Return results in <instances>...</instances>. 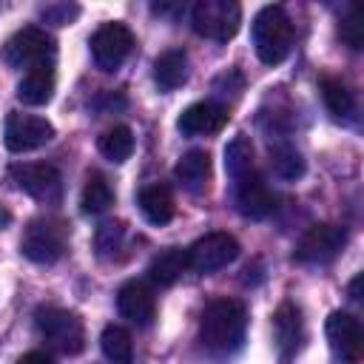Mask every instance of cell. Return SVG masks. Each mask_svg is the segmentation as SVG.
Wrapping results in <instances>:
<instances>
[{"label":"cell","instance_id":"cell-15","mask_svg":"<svg viewBox=\"0 0 364 364\" xmlns=\"http://www.w3.org/2000/svg\"><path fill=\"white\" fill-rule=\"evenodd\" d=\"M117 310L134 321V324H151L154 313H156V299H154V290L145 284V282H125L117 293Z\"/></svg>","mask_w":364,"mask_h":364},{"label":"cell","instance_id":"cell-9","mask_svg":"<svg viewBox=\"0 0 364 364\" xmlns=\"http://www.w3.org/2000/svg\"><path fill=\"white\" fill-rule=\"evenodd\" d=\"M344 242H347L344 228H338V225H313L301 233V239L296 245V259L304 262V264H324V262L338 256Z\"/></svg>","mask_w":364,"mask_h":364},{"label":"cell","instance_id":"cell-2","mask_svg":"<svg viewBox=\"0 0 364 364\" xmlns=\"http://www.w3.org/2000/svg\"><path fill=\"white\" fill-rule=\"evenodd\" d=\"M253 46L264 65H276L290 54L293 46V23L282 6H264L253 17Z\"/></svg>","mask_w":364,"mask_h":364},{"label":"cell","instance_id":"cell-7","mask_svg":"<svg viewBox=\"0 0 364 364\" xmlns=\"http://www.w3.org/2000/svg\"><path fill=\"white\" fill-rule=\"evenodd\" d=\"M236 256H239V242L225 230L205 233L188 247L191 267L199 270V273H216V270L228 267Z\"/></svg>","mask_w":364,"mask_h":364},{"label":"cell","instance_id":"cell-21","mask_svg":"<svg viewBox=\"0 0 364 364\" xmlns=\"http://www.w3.org/2000/svg\"><path fill=\"white\" fill-rule=\"evenodd\" d=\"M139 210L151 225H168L173 219V196L165 185H148L139 191Z\"/></svg>","mask_w":364,"mask_h":364},{"label":"cell","instance_id":"cell-22","mask_svg":"<svg viewBox=\"0 0 364 364\" xmlns=\"http://www.w3.org/2000/svg\"><path fill=\"white\" fill-rule=\"evenodd\" d=\"M225 171L230 173V179L233 182H239V179H245L247 173H253L256 171V159H253V145H250V139L247 136H233L230 142H228V148H225Z\"/></svg>","mask_w":364,"mask_h":364},{"label":"cell","instance_id":"cell-27","mask_svg":"<svg viewBox=\"0 0 364 364\" xmlns=\"http://www.w3.org/2000/svg\"><path fill=\"white\" fill-rule=\"evenodd\" d=\"M270 168L282 179H299L304 173V159L293 145H276L270 148Z\"/></svg>","mask_w":364,"mask_h":364},{"label":"cell","instance_id":"cell-23","mask_svg":"<svg viewBox=\"0 0 364 364\" xmlns=\"http://www.w3.org/2000/svg\"><path fill=\"white\" fill-rule=\"evenodd\" d=\"M100 347L111 364H134V341L125 327L108 324L100 336Z\"/></svg>","mask_w":364,"mask_h":364},{"label":"cell","instance_id":"cell-8","mask_svg":"<svg viewBox=\"0 0 364 364\" xmlns=\"http://www.w3.org/2000/svg\"><path fill=\"white\" fill-rule=\"evenodd\" d=\"M134 48V34L122 23H102L91 34V54L102 71H114L125 63V57Z\"/></svg>","mask_w":364,"mask_h":364},{"label":"cell","instance_id":"cell-33","mask_svg":"<svg viewBox=\"0 0 364 364\" xmlns=\"http://www.w3.org/2000/svg\"><path fill=\"white\" fill-rule=\"evenodd\" d=\"M0 222H9V213L6 210H0Z\"/></svg>","mask_w":364,"mask_h":364},{"label":"cell","instance_id":"cell-10","mask_svg":"<svg viewBox=\"0 0 364 364\" xmlns=\"http://www.w3.org/2000/svg\"><path fill=\"white\" fill-rule=\"evenodd\" d=\"M54 139V125L34 114H9L6 119V148L14 154L34 151Z\"/></svg>","mask_w":364,"mask_h":364},{"label":"cell","instance_id":"cell-11","mask_svg":"<svg viewBox=\"0 0 364 364\" xmlns=\"http://www.w3.org/2000/svg\"><path fill=\"white\" fill-rule=\"evenodd\" d=\"M11 179L17 182V188L40 202H54L60 196L63 188V176L54 165L48 162H26V165H14L11 168Z\"/></svg>","mask_w":364,"mask_h":364},{"label":"cell","instance_id":"cell-28","mask_svg":"<svg viewBox=\"0 0 364 364\" xmlns=\"http://www.w3.org/2000/svg\"><path fill=\"white\" fill-rule=\"evenodd\" d=\"M122 236H125V225L122 222H105V225H100V230H97V247H100V253H108V250L119 247Z\"/></svg>","mask_w":364,"mask_h":364},{"label":"cell","instance_id":"cell-18","mask_svg":"<svg viewBox=\"0 0 364 364\" xmlns=\"http://www.w3.org/2000/svg\"><path fill=\"white\" fill-rule=\"evenodd\" d=\"M173 176H176V182L185 191L199 193L208 185V179H210V156H208V151L193 148V151L182 154L179 162H176V168H173Z\"/></svg>","mask_w":364,"mask_h":364},{"label":"cell","instance_id":"cell-26","mask_svg":"<svg viewBox=\"0 0 364 364\" xmlns=\"http://www.w3.org/2000/svg\"><path fill=\"white\" fill-rule=\"evenodd\" d=\"M111 202H114V191H111L108 179L102 173H91L82 185V196H80L82 210L85 213H102Z\"/></svg>","mask_w":364,"mask_h":364},{"label":"cell","instance_id":"cell-13","mask_svg":"<svg viewBox=\"0 0 364 364\" xmlns=\"http://www.w3.org/2000/svg\"><path fill=\"white\" fill-rule=\"evenodd\" d=\"M228 108L219 105V102H210V100H202V102H193L188 105L179 119H176V128L185 134V136H208V134H219L225 125H228Z\"/></svg>","mask_w":364,"mask_h":364},{"label":"cell","instance_id":"cell-19","mask_svg":"<svg viewBox=\"0 0 364 364\" xmlns=\"http://www.w3.org/2000/svg\"><path fill=\"white\" fill-rule=\"evenodd\" d=\"M54 97V71L51 65L28 68L17 85V100L23 105H46Z\"/></svg>","mask_w":364,"mask_h":364},{"label":"cell","instance_id":"cell-6","mask_svg":"<svg viewBox=\"0 0 364 364\" xmlns=\"http://www.w3.org/2000/svg\"><path fill=\"white\" fill-rule=\"evenodd\" d=\"M65 245H68V230L57 219L28 222L26 230H23V239H20L23 256L37 262V264H54L57 259H63Z\"/></svg>","mask_w":364,"mask_h":364},{"label":"cell","instance_id":"cell-12","mask_svg":"<svg viewBox=\"0 0 364 364\" xmlns=\"http://www.w3.org/2000/svg\"><path fill=\"white\" fill-rule=\"evenodd\" d=\"M324 333H327V341L333 347L336 355H341L347 364H355L361 358V350H364V333H361V321L344 310H336L327 316V324H324Z\"/></svg>","mask_w":364,"mask_h":364},{"label":"cell","instance_id":"cell-3","mask_svg":"<svg viewBox=\"0 0 364 364\" xmlns=\"http://www.w3.org/2000/svg\"><path fill=\"white\" fill-rule=\"evenodd\" d=\"M34 324L37 333L60 353L65 355H77L85 347V330L77 313L63 310V307H40L34 313Z\"/></svg>","mask_w":364,"mask_h":364},{"label":"cell","instance_id":"cell-1","mask_svg":"<svg viewBox=\"0 0 364 364\" xmlns=\"http://www.w3.org/2000/svg\"><path fill=\"white\" fill-rule=\"evenodd\" d=\"M247 330V310L236 299H213L199 318V341L210 355H233Z\"/></svg>","mask_w":364,"mask_h":364},{"label":"cell","instance_id":"cell-4","mask_svg":"<svg viewBox=\"0 0 364 364\" xmlns=\"http://www.w3.org/2000/svg\"><path fill=\"white\" fill-rule=\"evenodd\" d=\"M57 54L54 37L37 26H26L14 31L6 46H3V60L11 68H37V65H51Z\"/></svg>","mask_w":364,"mask_h":364},{"label":"cell","instance_id":"cell-31","mask_svg":"<svg viewBox=\"0 0 364 364\" xmlns=\"http://www.w3.org/2000/svg\"><path fill=\"white\" fill-rule=\"evenodd\" d=\"M17 364H51V358L46 353H40V350H31V353H23L17 358Z\"/></svg>","mask_w":364,"mask_h":364},{"label":"cell","instance_id":"cell-32","mask_svg":"<svg viewBox=\"0 0 364 364\" xmlns=\"http://www.w3.org/2000/svg\"><path fill=\"white\" fill-rule=\"evenodd\" d=\"M358 284H361V276H355L350 282V299H358Z\"/></svg>","mask_w":364,"mask_h":364},{"label":"cell","instance_id":"cell-17","mask_svg":"<svg viewBox=\"0 0 364 364\" xmlns=\"http://www.w3.org/2000/svg\"><path fill=\"white\" fill-rule=\"evenodd\" d=\"M191 267V259H188V247H165L159 250L151 264H148V279L159 287H168L173 284L176 279L185 276V270Z\"/></svg>","mask_w":364,"mask_h":364},{"label":"cell","instance_id":"cell-30","mask_svg":"<svg viewBox=\"0 0 364 364\" xmlns=\"http://www.w3.org/2000/svg\"><path fill=\"white\" fill-rule=\"evenodd\" d=\"M338 34H341V40H344L353 51L361 48V23H358V14H355V11H350V14L338 23Z\"/></svg>","mask_w":364,"mask_h":364},{"label":"cell","instance_id":"cell-5","mask_svg":"<svg viewBox=\"0 0 364 364\" xmlns=\"http://www.w3.org/2000/svg\"><path fill=\"white\" fill-rule=\"evenodd\" d=\"M242 23V9L233 0H199L191 9V26L199 37L228 43Z\"/></svg>","mask_w":364,"mask_h":364},{"label":"cell","instance_id":"cell-14","mask_svg":"<svg viewBox=\"0 0 364 364\" xmlns=\"http://www.w3.org/2000/svg\"><path fill=\"white\" fill-rule=\"evenodd\" d=\"M236 208L245 219H264L276 208V196L270 185L264 182L262 173H247L245 179L236 182Z\"/></svg>","mask_w":364,"mask_h":364},{"label":"cell","instance_id":"cell-20","mask_svg":"<svg viewBox=\"0 0 364 364\" xmlns=\"http://www.w3.org/2000/svg\"><path fill=\"white\" fill-rule=\"evenodd\" d=\"M154 80L162 91H173L188 80V54L182 48H168L154 63Z\"/></svg>","mask_w":364,"mask_h":364},{"label":"cell","instance_id":"cell-25","mask_svg":"<svg viewBox=\"0 0 364 364\" xmlns=\"http://www.w3.org/2000/svg\"><path fill=\"white\" fill-rule=\"evenodd\" d=\"M97 148H100V154H102L105 159H111V162H125V159L134 154V134H131L128 125H114V128H108V131L100 136Z\"/></svg>","mask_w":364,"mask_h":364},{"label":"cell","instance_id":"cell-24","mask_svg":"<svg viewBox=\"0 0 364 364\" xmlns=\"http://www.w3.org/2000/svg\"><path fill=\"white\" fill-rule=\"evenodd\" d=\"M321 100L327 105V111L333 117H350L355 108V97L350 91V85L338 77H321Z\"/></svg>","mask_w":364,"mask_h":364},{"label":"cell","instance_id":"cell-29","mask_svg":"<svg viewBox=\"0 0 364 364\" xmlns=\"http://www.w3.org/2000/svg\"><path fill=\"white\" fill-rule=\"evenodd\" d=\"M77 14H80V9L77 6H68V3H51V6H43L40 9V17L46 23H54V26H68Z\"/></svg>","mask_w":364,"mask_h":364},{"label":"cell","instance_id":"cell-16","mask_svg":"<svg viewBox=\"0 0 364 364\" xmlns=\"http://www.w3.org/2000/svg\"><path fill=\"white\" fill-rule=\"evenodd\" d=\"M273 333H276V344H279L284 358H290L301 350V344H304V318H301V310L293 301L279 304V310L273 313Z\"/></svg>","mask_w":364,"mask_h":364}]
</instances>
